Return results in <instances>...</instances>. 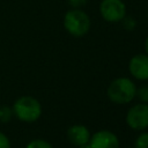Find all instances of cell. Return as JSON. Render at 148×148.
I'll use <instances>...</instances> for the list:
<instances>
[{
  "mask_svg": "<svg viewBox=\"0 0 148 148\" xmlns=\"http://www.w3.org/2000/svg\"><path fill=\"white\" fill-rule=\"evenodd\" d=\"M145 49H146V52L148 54V37L146 38V42H145Z\"/></svg>",
  "mask_w": 148,
  "mask_h": 148,
  "instance_id": "16",
  "label": "cell"
},
{
  "mask_svg": "<svg viewBox=\"0 0 148 148\" xmlns=\"http://www.w3.org/2000/svg\"><path fill=\"white\" fill-rule=\"evenodd\" d=\"M0 148H10V142L8 138L0 132Z\"/></svg>",
  "mask_w": 148,
  "mask_h": 148,
  "instance_id": "14",
  "label": "cell"
},
{
  "mask_svg": "<svg viewBox=\"0 0 148 148\" xmlns=\"http://www.w3.org/2000/svg\"><path fill=\"white\" fill-rule=\"evenodd\" d=\"M67 138L73 145L80 147L89 141L90 132L83 125H73L67 131Z\"/></svg>",
  "mask_w": 148,
  "mask_h": 148,
  "instance_id": "8",
  "label": "cell"
},
{
  "mask_svg": "<svg viewBox=\"0 0 148 148\" xmlns=\"http://www.w3.org/2000/svg\"><path fill=\"white\" fill-rule=\"evenodd\" d=\"M130 73L138 80H148V54H136L128 64Z\"/></svg>",
  "mask_w": 148,
  "mask_h": 148,
  "instance_id": "7",
  "label": "cell"
},
{
  "mask_svg": "<svg viewBox=\"0 0 148 148\" xmlns=\"http://www.w3.org/2000/svg\"><path fill=\"white\" fill-rule=\"evenodd\" d=\"M135 148H148V132L141 133L135 140Z\"/></svg>",
  "mask_w": 148,
  "mask_h": 148,
  "instance_id": "11",
  "label": "cell"
},
{
  "mask_svg": "<svg viewBox=\"0 0 148 148\" xmlns=\"http://www.w3.org/2000/svg\"><path fill=\"white\" fill-rule=\"evenodd\" d=\"M127 125L135 131L148 127V103H139L133 105L126 114Z\"/></svg>",
  "mask_w": 148,
  "mask_h": 148,
  "instance_id": "5",
  "label": "cell"
},
{
  "mask_svg": "<svg viewBox=\"0 0 148 148\" xmlns=\"http://www.w3.org/2000/svg\"><path fill=\"white\" fill-rule=\"evenodd\" d=\"M64 27L69 35L74 37H82L90 29V18L83 10L73 8L65 14Z\"/></svg>",
  "mask_w": 148,
  "mask_h": 148,
  "instance_id": "2",
  "label": "cell"
},
{
  "mask_svg": "<svg viewBox=\"0 0 148 148\" xmlns=\"http://www.w3.org/2000/svg\"><path fill=\"white\" fill-rule=\"evenodd\" d=\"M147 16H148V14H147Z\"/></svg>",
  "mask_w": 148,
  "mask_h": 148,
  "instance_id": "17",
  "label": "cell"
},
{
  "mask_svg": "<svg viewBox=\"0 0 148 148\" xmlns=\"http://www.w3.org/2000/svg\"><path fill=\"white\" fill-rule=\"evenodd\" d=\"M106 95L116 104H126L135 97L136 87L128 77H118L109 84Z\"/></svg>",
  "mask_w": 148,
  "mask_h": 148,
  "instance_id": "1",
  "label": "cell"
},
{
  "mask_svg": "<svg viewBox=\"0 0 148 148\" xmlns=\"http://www.w3.org/2000/svg\"><path fill=\"white\" fill-rule=\"evenodd\" d=\"M13 112L20 120L32 123L40 117L42 106L36 98L31 96H22L15 101L13 105Z\"/></svg>",
  "mask_w": 148,
  "mask_h": 148,
  "instance_id": "3",
  "label": "cell"
},
{
  "mask_svg": "<svg viewBox=\"0 0 148 148\" xmlns=\"http://www.w3.org/2000/svg\"><path fill=\"white\" fill-rule=\"evenodd\" d=\"M79 148H119V140L114 133L102 130L92 134L89 141Z\"/></svg>",
  "mask_w": 148,
  "mask_h": 148,
  "instance_id": "6",
  "label": "cell"
},
{
  "mask_svg": "<svg viewBox=\"0 0 148 148\" xmlns=\"http://www.w3.org/2000/svg\"><path fill=\"white\" fill-rule=\"evenodd\" d=\"M124 20V28L126 29V30H133L134 28H135V21L132 18V17H124L123 18Z\"/></svg>",
  "mask_w": 148,
  "mask_h": 148,
  "instance_id": "13",
  "label": "cell"
},
{
  "mask_svg": "<svg viewBox=\"0 0 148 148\" xmlns=\"http://www.w3.org/2000/svg\"><path fill=\"white\" fill-rule=\"evenodd\" d=\"M139 97V99L143 103H148V84L140 87L139 89H136V95Z\"/></svg>",
  "mask_w": 148,
  "mask_h": 148,
  "instance_id": "12",
  "label": "cell"
},
{
  "mask_svg": "<svg viewBox=\"0 0 148 148\" xmlns=\"http://www.w3.org/2000/svg\"><path fill=\"white\" fill-rule=\"evenodd\" d=\"M13 110L8 106H0V121L1 123H8L12 119Z\"/></svg>",
  "mask_w": 148,
  "mask_h": 148,
  "instance_id": "9",
  "label": "cell"
},
{
  "mask_svg": "<svg viewBox=\"0 0 148 148\" xmlns=\"http://www.w3.org/2000/svg\"><path fill=\"white\" fill-rule=\"evenodd\" d=\"M27 148H53L51 146L50 142L45 141V140H42V139H36V140H32L28 143Z\"/></svg>",
  "mask_w": 148,
  "mask_h": 148,
  "instance_id": "10",
  "label": "cell"
},
{
  "mask_svg": "<svg viewBox=\"0 0 148 148\" xmlns=\"http://www.w3.org/2000/svg\"><path fill=\"white\" fill-rule=\"evenodd\" d=\"M87 2H88V0H68V3H69L73 8H81V7H83Z\"/></svg>",
  "mask_w": 148,
  "mask_h": 148,
  "instance_id": "15",
  "label": "cell"
},
{
  "mask_svg": "<svg viewBox=\"0 0 148 148\" xmlns=\"http://www.w3.org/2000/svg\"><path fill=\"white\" fill-rule=\"evenodd\" d=\"M99 13L110 23L120 22L126 15V6L121 0H103L99 5Z\"/></svg>",
  "mask_w": 148,
  "mask_h": 148,
  "instance_id": "4",
  "label": "cell"
}]
</instances>
